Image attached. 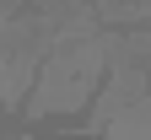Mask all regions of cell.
Here are the masks:
<instances>
[{"label":"cell","instance_id":"6da1fadb","mask_svg":"<svg viewBox=\"0 0 151 140\" xmlns=\"http://www.w3.org/2000/svg\"><path fill=\"white\" fill-rule=\"evenodd\" d=\"M103 75H108V43H103V32L70 38V43L49 49V59H43L38 75H32V92L22 97V108H27L32 118L70 113V108H81L86 97L97 92Z\"/></svg>","mask_w":151,"mask_h":140},{"label":"cell","instance_id":"7a4b0ae2","mask_svg":"<svg viewBox=\"0 0 151 140\" xmlns=\"http://www.w3.org/2000/svg\"><path fill=\"white\" fill-rule=\"evenodd\" d=\"M135 97H146V70L140 65H108V86L92 97L97 108H92V118H86V135H103V124L113 113H124Z\"/></svg>","mask_w":151,"mask_h":140},{"label":"cell","instance_id":"3957f363","mask_svg":"<svg viewBox=\"0 0 151 140\" xmlns=\"http://www.w3.org/2000/svg\"><path fill=\"white\" fill-rule=\"evenodd\" d=\"M103 135L108 140H151V92L135 97L124 113H113L108 124H103Z\"/></svg>","mask_w":151,"mask_h":140},{"label":"cell","instance_id":"277c9868","mask_svg":"<svg viewBox=\"0 0 151 140\" xmlns=\"http://www.w3.org/2000/svg\"><path fill=\"white\" fill-rule=\"evenodd\" d=\"M0 140H6V135H0ZM11 140H27V135H11Z\"/></svg>","mask_w":151,"mask_h":140}]
</instances>
